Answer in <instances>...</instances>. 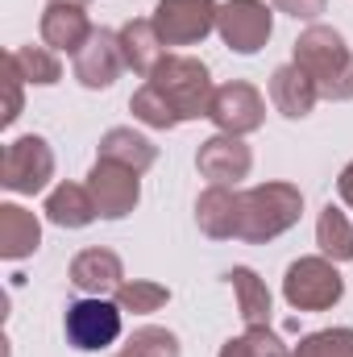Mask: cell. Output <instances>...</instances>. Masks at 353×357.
<instances>
[{
	"label": "cell",
	"instance_id": "cell-10",
	"mask_svg": "<svg viewBox=\"0 0 353 357\" xmlns=\"http://www.w3.org/2000/svg\"><path fill=\"white\" fill-rule=\"evenodd\" d=\"M88 191L96 199L100 220H125L137 208V199H142V175L129 171V167L96 158V167L88 171Z\"/></svg>",
	"mask_w": 353,
	"mask_h": 357
},
{
	"label": "cell",
	"instance_id": "cell-14",
	"mask_svg": "<svg viewBox=\"0 0 353 357\" xmlns=\"http://www.w3.org/2000/svg\"><path fill=\"white\" fill-rule=\"evenodd\" d=\"M38 29H42V42L54 54H80L88 46V38L96 33V25H91L84 4H46Z\"/></svg>",
	"mask_w": 353,
	"mask_h": 357
},
{
	"label": "cell",
	"instance_id": "cell-12",
	"mask_svg": "<svg viewBox=\"0 0 353 357\" xmlns=\"http://www.w3.org/2000/svg\"><path fill=\"white\" fill-rule=\"evenodd\" d=\"M125 71V50H121V33L112 29H96L88 46L75 54V79L88 91H108Z\"/></svg>",
	"mask_w": 353,
	"mask_h": 357
},
{
	"label": "cell",
	"instance_id": "cell-25",
	"mask_svg": "<svg viewBox=\"0 0 353 357\" xmlns=\"http://www.w3.org/2000/svg\"><path fill=\"white\" fill-rule=\"evenodd\" d=\"M129 112H133V121H142L146 129H158V133H171V129H179V125H183V121L175 116V108H171L158 91L150 88V84H142V88L133 91Z\"/></svg>",
	"mask_w": 353,
	"mask_h": 357
},
{
	"label": "cell",
	"instance_id": "cell-4",
	"mask_svg": "<svg viewBox=\"0 0 353 357\" xmlns=\"http://www.w3.org/2000/svg\"><path fill=\"white\" fill-rule=\"evenodd\" d=\"M341 295H345V278H341L337 262H329L324 254L299 258L283 274V299L295 312H329L341 303Z\"/></svg>",
	"mask_w": 353,
	"mask_h": 357
},
{
	"label": "cell",
	"instance_id": "cell-9",
	"mask_svg": "<svg viewBox=\"0 0 353 357\" xmlns=\"http://www.w3.org/2000/svg\"><path fill=\"white\" fill-rule=\"evenodd\" d=\"M208 121L216 125V133H233V137H246V133H258L266 125V100L262 91L246 79H233V84H220L212 96V112Z\"/></svg>",
	"mask_w": 353,
	"mask_h": 357
},
{
	"label": "cell",
	"instance_id": "cell-27",
	"mask_svg": "<svg viewBox=\"0 0 353 357\" xmlns=\"http://www.w3.org/2000/svg\"><path fill=\"white\" fill-rule=\"evenodd\" d=\"M179 337L171 328H158V324H146V328H137L129 341H125V349L112 357H179Z\"/></svg>",
	"mask_w": 353,
	"mask_h": 357
},
{
	"label": "cell",
	"instance_id": "cell-5",
	"mask_svg": "<svg viewBox=\"0 0 353 357\" xmlns=\"http://www.w3.org/2000/svg\"><path fill=\"white\" fill-rule=\"evenodd\" d=\"M54 178V150L38 133H21L4 146L0 158V187L13 195H38Z\"/></svg>",
	"mask_w": 353,
	"mask_h": 357
},
{
	"label": "cell",
	"instance_id": "cell-18",
	"mask_svg": "<svg viewBox=\"0 0 353 357\" xmlns=\"http://www.w3.org/2000/svg\"><path fill=\"white\" fill-rule=\"evenodd\" d=\"M42 250V220L21 204H0V258L21 262Z\"/></svg>",
	"mask_w": 353,
	"mask_h": 357
},
{
	"label": "cell",
	"instance_id": "cell-8",
	"mask_svg": "<svg viewBox=\"0 0 353 357\" xmlns=\"http://www.w3.org/2000/svg\"><path fill=\"white\" fill-rule=\"evenodd\" d=\"M216 0H158L150 21L167 46H200L216 29Z\"/></svg>",
	"mask_w": 353,
	"mask_h": 357
},
{
	"label": "cell",
	"instance_id": "cell-17",
	"mask_svg": "<svg viewBox=\"0 0 353 357\" xmlns=\"http://www.w3.org/2000/svg\"><path fill=\"white\" fill-rule=\"evenodd\" d=\"M121 50H125V67L133 71V75H154V67L167 59V42L158 38V29H154V21L150 17H133V21H125L121 29Z\"/></svg>",
	"mask_w": 353,
	"mask_h": 357
},
{
	"label": "cell",
	"instance_id": "cell-15",
	"mask_svg": "<svg viewBox=\"0 0 353 357\" xmlns=\"http://www.w3.org/2000/svg\"><path fill=\"white\" fill-rule=\"evenodd\" d=\"M71 287H80L84 295H117V287L125 282V266L112 250L96 245V250H84L71 258Z\"/></svg>",
	"mask_w": 353,
	"mask_h": 357
},
{
	"label": "cell",
	"instance_id": "cell-23",
	"mask_svg": "<svg viewBox=\"0 0 353 357\" xmlns=\"http://www.w3.org/2000/svg\"><path fill=\"white\" fill-rule=\"evenodd\" d=\"M8 63L25 75V84H33V88H54L59 79H63V63H59V54L50 50V46H17L13 54H8Z\"/></svg>",
	"mask_w": 353,
	"mask_h": 357
},
{
	"label": "cell",
	"instance_id": "cell-28",
	"mask_svg": "<svg viewBox=\"0 0 353 357\" xmlns=\"http://www.w3.org/2000/svg\"><path fill=\"white\" fill-rule=\"evenodd\" d=\"M291 357H353V328H320L308 333Z\"/></svg>",
	"mask_w": 353,
	"mask_h": 357
},
{
	"label": "cell",
	"instance_id": "cell-13",
	"mask_svg": "<svg viewBox=\"0 0 353 357\" xmlns=\"http://www.w3.org/2000/svg\"><path fill=\"white\" fill-rule=\"evenodd\" d=\"M195 225L212 241H233L241 233V191L208 183V191H200L195 199Z\"/></svg>",
	"mask_w": 353,
	"mask_h": 357
},
{
	"label": "cell",
	"instance_id": "cell-19",
	"mask_svg": "<svg viewBox=\"0 0 353 357\" xmlns=\"http://www.w3.org/2000/svg\"><path fill=\"white\" fill-rule=\"evenodd\" d=\"M96 158H104V162H117V167H129V171H137V175H146L154 162H158V146L146 137V133H137V129H108L104 137H100V146H96Z\"/></svg>",
	"mask_w": 353,
	"mask_h": 357
},
{
	"label": "cell",
	"instance_id": "cell-11",
	"mask_svg": "<svg viewBox=\"0 0 353 357\" xmlns=\"http://www.w3.org/2000/svg\"><path fill=\"white\" fill-rule=\"evenodd\" d=\"M195 171L208 183H216V187H237L254 171V150L233 133H212L195 150Z\"/></svg>",
	"mask_w": 353,
	"mask_h": 357
},
{
	"label": "cell",
	"instance_id": "cell-2",
	"mask_svg": "<svg viewBox=\"0 0 353 357\" xmlns=\"http://www.w3.org/2000/svg\"><path fill=\"white\" fill-rule=\"evenodd\" d=\"M303 216V191L295 183H258L241 191V233L237 241L246 245H266L295 229Z\"/></svg>",
	"mask_w": 353,
	"mask_h": 357
},
{
	"label": "cell",
	"instance_id": "cell-16",
	"mask_svg": "<svg viewBox=\"0 0 353 357\" xmlns=\"http://www.w3.org/2000/svg\"><path fill=\"white\" fill-rule=\"evenodd\" d=\"M270 104L287 116V121H303V116H312V108H316V100H320V91L316 84L295 67V63H283V67H274L270 71Z\"/></svg>",
	"mask_w": 353,
	"mask_h": 357
},
{
	"label": "cell",
	"instance_id": "cell-31",
	"mask_svg": "<svg viewBox=\"0 0 353 357\" xmlns=\"http://www.w3.org/2000/svg\"><path fill=\"white\" fill-rule=\"evenodd\" d=\"M337 191H341V199H345V208L353 212V162L337 175Z\"/></svg>",
	"mask_w": 353,
	"mask_h": 357
},
{
	"label": "cell",
	"instance_id": "cell-29",
	"mask_svg": "<svg viewBox=\"0 0 353 357\" xmlns=\"http://www.w3.org/2000/svg\"><path fill=\"white\" fill-rule=\"evenodd\" d=\"M270 4H274V13H287V17L312 21V25H316V17L329 8V0H270Z\"/></svg>",
	"mask_w": 353,
	"mask_h": 357
},
{
	"label": "cell",
	"instance_id": "cell-1",
	"mask_svg": "<svg viewBox=\"0 0 353 357\" xmlns=\"http://www.w3.org/2000/svg\"><path fill=\"white\" fill-rule=\"evenodd\" d=\"M291 63L316 84L320 100H333V104L353 100V50L333 25H320V21L308 25L291 46Z\"/></svg>",
	"mask_w": 353,
	"mask_h": 357
},
{
	"label": "cell",
	"instance_id": "cell-26",
	"mask_svg": "<svg viewBox=\"0 0 353 357\" xmlns=\"http://www.w3.org/2000/svg\"><path fill=\"white\" fill-rule=\"evenodd\" d=\"M216 357H291L274 328H246L241 337H229Z\"/></svg>",
	"mask_w": 353,
	"mask_h": 357
},
{
	"label": "cell",
	"instance_id": "cell-3",
	"mask_svg": "<svg viewBox=\"0 0 353 357\" xmlns=\"http://www.w3.org/2000/svg\"><path fill=\"white\" fill-rule=\"evenodd\" d=\"M146 84L175 108V116L183 125L212 112V96H216L212 75H208V67H204L200 59H191V54H167V59L154 67V75H150Z\"/></svg>",
	"mask_w": 353,
	"mask_h": 357
},
{
	"label": "cell",
	"instance_id": "cell-7",
	"mask_svg": "<svg viewBox=\"0 0 353 357\" xmlns=\"http://www.w3.org/2000/svg\"><path fill=\"white\" fill-rule=\"evenodd\" d=\"M216 33L233 54H258L274 33V8H266V0H225Z\"/></svg>",
	"mask_w": 353,
	"mask_h": 357
},
{
	"label": "cell",
	"instance_id": "cell-6",
	"mask_svg": "<svg viewBox=\"0 0 353 357\" xmlns=\"http://www.w3.org/2000/svg\"><path fill=\"white\" fill-rule=\"evenodd\" d=\"M121 316H125V312L117 307V299L88 295V299L67 303L63 333H67L71 349H80V354H100V349H108V345L121 337Z\"/></svg>",
	"mask_w": 353,
	"mask_h": 357
},
{
	"label": "cell",
	"instance_id": "cell-20",
	"mask_svg": "<svg viewBox=\"0 0 353 357\" xmlns=\"http://www.w3.org/2000/svg\"><path fill=\"white\" fill-rule=\"evenodd\" d=\"M42 212H46V220L59 225V229H88L91 220L100 216L88 183H59V187L46 195V208H42Z\"/></svg>",
	"mask_w": 353,
	"mask_h": 357
},
{
	"label": "cell",
	"instance_id": "cell-32",
	"mask_svg": "<svg viewBox=\"0 0 353 357\" xmlns=\"http://www.w3.org/2000/svg\"><path fill=\"white\" fill-rule=\"evenodd\" d=\"M50 4H84V8H88L91 0H50Z\"/></svg>",
	"mask_w": 353,
	"mask_h": 357
},
{
	"label": "cell",
	"instance_id": "cell-24",
	"mask_svg": "<svg viewBox=\"0 0 353 357\" xmlns=\"http://www.w3.org/2000/svg\"><path fill=\"white\" fill-rule=\"evenodd\" d=\"M117 307L121 312H133V316H150V312H158V307H167L171 303V287H163V282H150V278H125L121 287H117Z\"/></svg>",
	"mask_w": 353,
	"mask_h": 357
},
{
	"label": "cell",
	"instance_id": "cell-22",
	"mask_svg": "<svg viewBox=\"0 0 353 357\" xmlns=\"http://www.w3.org/2000/svg\"><path fill=\"white\" fill-rule=\"evenodd\" d=\"M316 245L329 262H353V225L337 204H324L316 216Z\"/></svg>",
	"mask_w": 353,
	"mask_h": 357
},
{
	"label": "cell",
	"instance_id": "cell-21",
	"mask_svg": "<svg viewBox=\"0 0 353 357\" xmlns=\"http://www.w3.org/2000/svg\"><path fill=\"white\" fill-rule=\"evenodd\" d=\"M225 278H229V287H233V295H237V312H241L246 328H270V316H274L270 287H266L250 266H233Z\"/></svg>",
	"mask_w": 353,
	"mask_h": 357
},
{
	"label": "cell",
	"instance_id": "cell-30",
	"mask_svg": "<svg viewBox=\"0 0 353 357\" xmlns=\"http://www.w3.org/2000/svg\"><path fill=\"white\" fill-rule=\"evenodd\" d=\"M21 88H25V75L8 63V104H4V116H0V125H4V129L21 116Z\"/></svg>",
	"mask_w": 353,
	"mask_h": 357
}]
</instances>
